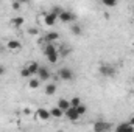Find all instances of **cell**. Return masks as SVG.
I'll return each instance as SVG.
<instances>
[{
    "label": "cell",
    "instance_id": "obj_6",
    "mask_svg": "<svg viewBox=\"0 0 134 132\" xmlns=\"http://www.w3.org/2000/svg\"><path fill=\"white\" fill-rule=\"evenodd\" d=\"M58 20H61V22H64V23H70V22H73L75 20V16L70 13V11H61L59 13V16H58Z\"/></svg>",
    "mask_w": 134,
    "mask_h": 132
},
{
    "label": "cell",
    "instance_id": "obj_13",
    "mask_svg": "<svg viewBox=\"0 0 134 132\" xmlns=\"http://www.w3.org/2000/svg\"><path fill=\"white\" fill-rule=\"evenodd\" d=\"M56 106H58V107H59V109H63V110H64V112H66L67 109H69V107H70V99L61 98V99H59V101H58V104H56Z\"/></svg>",
    "mask_w": 134,
    "mask_h": 132
},
{
    "label": "cell",
    "instance_id": "obj_18",
    "mask_svg": "<svg viewBox=\"0 0 134 132\" xmlns=\"http://www.w3.org/2000/svg\"><path fill=\"white\" fill-rule=\"evenodd\" d=\"M39 84H41V79H39V78H31V79H30V82H28L30 89H37V87H39Z\"/></svg>",
    "mask_w": 134,
    "mask_h": 132
},
{
    "label": "cell",
    "instance_id": "obj_5",
    "mask_svg": "<svg viewBox=\"0 0 134 132\" xmlns=\"http://www.w3.org/2000/svg\"><path fill=\"white\" fill-rule=\"evenodd\" d=\"M98 71H100V75H103V76H114L115 75V68L112 65H108V64L100 65L98 67Z\"/></svg>",
    "mask_w": 134,
    "mask_h": 132
},
{
    "label": "cell",
    "instance_id": "obj_15",
    "mask_svg": "<svg viewBox=\"0 0 134 132\" xmlns=\"http://www.w3.org/2000/svg\"><path fill=\"white\" fill-rule=\"evenodd\" d=\"M27 70L30 71V75H36L37 70H39V64H37V62H30V64L27 65Z\"/></svg>",
    "mask_w": 134,
    "mask_h": 132
},
{
    "label": "cell",
    "instance_id": "obj_22",
    "mask_svg": "<svg viewBox=\"0 0 134 132\" xmlns=\"http://www.w3.org/2000/svg\"><path fill=\"white\" fill-rule=\"evenodd\" d=\"M20 75H22L24 78H30V76H31V75H30V71L27 70V67H24V68H22V71H20Z\"/></svg>",
    "mask_w": 134,
    "mask_h": 132
},
{
    "label": "cell",
    "instance_id": "obj_8",
    "mask_svg": "<svg viewBox=\"0 0 134 132\" xmlns=\"http://www.w3.org/2000/svg\"><path fill=\"white\" fill-rule=\"evenodd\" d=\"M95 132H103V131H109L111 129V124L109 123H104V121H97L92 128Z\"/></svg>",
    "mask_w": 134,
    "mask_h": 132
},
{
    "label": "cell",
    "instance_id": "obj_21",
    "mask_svg": "<svg viewBox=\"0 0 134 132\" xmlns=\"http://www.w3.org/2000/svg\"><path fill=\"white\" fill-rule=\"evenodd\" d=\"M78 104H81V99L78 98V97H75V98L70 99V106H73V107H76Z\"/></svg>",
    "mask_w": 134,
    "mask_h": 132
},
{
    "label": "cell",
    "instance_id": "obj_29",
    "mask_svg": "<svg viewBox=\"0 0 134 132\" xmlns=\"http://www.w3.org/2000/svg\"><path fill=\"white\" fill-rule=\"evenodd\" d=\"M133 14H134V6H133Z\"/></svg>",
    "mask_w": 134,
    "mask_h": 132
},
{
    "label": "cell",
    "instance_id": "obj_23",
    "mask_svg": "<svg viewBox=\"0 0 134 132\" xmlns=\"http://www.w3.org/2000/svg\"><path fill=\"white\" fill-rule=\"evenodd\" d=\"M20 5H22L20 2H17V0H14V2H13V9H14V11H17V9H20Z\"/></svg>",
    "mask_w": 134,
    "mask_h": 132
},
{
    "label": "cell",
    "instance_id": "obj_27",
    "mask_svg": "<svg viewBox=\"0 0 134 132\" xmlns=\"http://www.w3.org/2000/svg\"><path fill=\"white\" fill-rule=\"evenodd\" d=\"M17 2H20V3H28L30 0H17Z\"/></svg>",
    "mask_w": 134,
    "mask_h": 132
},
{
    "label": "cell",
    "instance_id": "obj_7",
    "mask_svg": "<svg viewBox=\"0 0 134 132\" xmlns=\"http://www.w3.org/2000/svg\"><path fill=\"white\" fill-rule=\"evenodd\" d=\"M36 117H37L39 120H42V121H48L52 115H50V110H47V109H44V107H39L37 112H36Z\"/></svg>",
    "mask_w": 134,
    "mask_h": 132
},
{
    "label": "cell",
    "instance_id": "obj_4",
    "mask_svg": "<svg viewBox=\"0 0 134 132\" xmlns=\"http://www.w3.org/2000/svg\"><path fill=\"white\" fill-rule=\"evenodd\" d=\"M36 75H37V78H39L42 82L48 81V79H50V76H52V75H50V70H48L47 67H41V65H39V70H37V73H36Z\"/></svg>",
    "mask_w": 134,
    "mask_h": 132
},
{
    "label": "cell",
    "instance_id": "obj_14",
    "mask_svg": "<svg viewBox=\"0 0 134 132\" xmlns=\"http://www.w3.org/2000/svg\"><path fill=\"white\" fill-rule=\"evenodd\" d=\"M50 115H52V117H55V118H61V117L64 115V110H63V109H59V107L56 106V107H53V109L50 110Z\"/></svg>",
    "mask_w": 134,
    "mask_h": 132
},
{
    "label": "cell",
    "instance_id": "obj_24",
    "mask_svg": "<svg viewBox=\"0 0 134 132\" xmlns=\"http://www.w3.org/2000/svg\"><path fill=\"white\" fill-rule=\"evenodd\" d=\"M28 33L33 34V36H34V34H37V28H34V27H33V28H28Z\"/></svg>",
    "mask_w": 134,
    "mask_h": 132
},
{
    "label": "cell",
    "instance_id": "obj_11",
    "mask_svg": "<svg viewBox=\"0 0 134 132\" xmlns=\"http://www.w3.org/2000/svg\"><path fill=\"white\" fill-rule=\"evenodd\" d=\"M56 90H58V87H56L55 82H50V84L45 86V95H55Z\"/></svg>",
    "mask_w": 134,
    "mask_h": 132
},
{
    "label": "cell",
    "instance_id": "obj_19",
    "mask_svg": "<svg viewBox=\"0 0 134 132\" xmlns=\"http://www.w3.org/2000/svg\"><path fill=\"white\" fill-rule=\"evenodd\" d=\"M101 3L104 6H108V8H114V6H117L119 0H101Z\"/></svg>",
    "mask_w": 134,
    "mask_h": 132
},
{
    "label": "cell",
    "instance_id": "obj_10",
    "mask_svg": "<svg viewBox=\"0 0 134 132\" xmlns=\"http://www.w3.org/2000/svg\"><path fill=\"white\" fill-rule=\"evenodd\" d=\"M6 48L8 50H13V51H16V50H20V42L19 40H8V44H6Z\"/></svg>",
    "mask_w": 134,
    "mask_h": 132
},
{
    "label": "cell",
    "instance_id": "obj_1",
    "mask_svg": "<svg viewBox=\"0 0 134 132\" xmlns=\"http://www.w3.org/2000/svg\"><path fill=\"white\" fill-rule=\"evenodd\" d=\"M56 20H58V13H55V11H50L44 16V23L47 27H53L56 23Z\"/></svg>",
    "mask_w": 134,
    "mask_h": 132
},
{
    "label": "cell",
    "instance_id": "obj_2",
    "mask_svg": "<svg viewBox=\"0 0 134 132\" xmlns=\"http://www.w3.org/2000/svg\"><path fill=\"white\" fill-rule=\"evenodd\" d=\"M58 76H59V79L69 82V81L73 79V71H72L70 68H66V67H64V68H61V70L58 71Z\"/></svg>",
    "mask_w": 134,
    "mask_h": 132
},
{
    "label": "cell",
    "instance_id": "obj_25",
    "mask_svg": "<svg viewBox=\"0 0 134 132\" xmlns=\"http://www.w3.org/2000/svg\"><path fill=\"white\" fill-rule=\"evenodd\" d=\"M24 113H25V115H30V113H31V110H28V109H25V110H24Z\"/></svg>",
    "mask_w": 134,
    "mask_h": 132
},
{
    "label": "cell",
    "instance_id": "obj_17",
    "mask_svg": "<svg viewBox=\"0 0 134 132\" xmlns=\"http://www.w3.org/2000/svg\"><path fill=\"white\" fill-rule=\"evenodd\" d=\"M70 30H72V33L75 34V36H80V34L83 33V28H81V25H78V23H73Z\"/></svg>",
    "mask_w": 134,
    "mask_h": 132
},
{
    "label": "cell",
    "instance_id": "obj_30",
    "mask_svg": "<svg viewBox=\"0 0 134 132\" xmlns=\"http://www.w3.org/2000/svg\"><path fill=\"white\" fill-rule=\"evenodd\" d=\"M133 84H134V78H133Z\"/></svg>",
    "mask_w": 134,
    "mask_h": 132
},
{
    "label": "cell",
    "instance_id": "obj_28",
    "mask_svg": "<svg viewBox=\"0 0 134 132\" xmlns=\"http://www.w3.org/2000/svg\"><path fill=\"white\" fill-rule=\"evenodd\" d=\"M130 123H131V124L134 126V117H133V118H130Z\"/></svg>",
    "mask_w": 134,
    "mask_h": 132
},
{
    "label": "cell",
    "instance_id": "obj_3",
    "mask_svg": "<svg viewBox=\"0 0 134 132\" xmlns=\"http://www.w3.org/2000/svg\"><path fill=\"white\" fill-rule=\"evenodd\" d=\"M64 117H66L67 120H70V121H76V120L80 118V113H78V110H76V107H73V106H70V107L67 109L66 112H64Z\"/></svg>",
    "mask_w": 134,
    "mask_h": 132
},
{
    "label": "cell",
    "instance_id": "obj_9",
    "mask_svg": "<svg viewBox=\"0 0 134 132\" xmlns=\"http://www.w3.org/2000/svg\"><path fill=\"white\" fill-rule=\"evenodd\" d=\"M117 131L119 132H133L134 131V126L128 121V123H122V124H119L117 126Z\"/></svg>",
    "mask_w": 134,
    "mask_h": 132
},
{
    "label": "cell",
    "instance_id": "obj_26",
    "mask_svg": "<svg viewBox=\"0 0 134 132\" xmlns=\"http://www.w3.org/2000/svg\"><path fill=\"white\" fill-rule=\"evenodd\" d=\"M3 73H5V67L0 65V75H3Z\"/></svg>",
    "mask_w": 134,
    "mask_h": 132
},
{
    "label": "cell",
    "instance_id": "obj_12",
    "mask_svg": "<svg viewBox=\"0 0 134 132\" xmlns=\"http://www.w3.org/2000/svg\"><path fill=\"white\" fill-rule=\"evenodd\" d=\"M59 39V34L58 33H55V31H50V33H47L45 34V42H56Z\"/></svg>",
    "mask_w": 134,
    "mask_h": 132
},
{
    "label": "cell",
    "instance_id": "obj_20",
    "mask_svg": "<svg viewBox=\"0 0 134 132\" xmlns=\"http://www.w3.org/2000/svg\"><path fill=\"white\" fill-rule=\"evenodd\" d=\"M76 110H78V113H80V117H81V115H84V113H86L87 107H86V106L81 103V104H78V106H76Z\"/></svg>",
    "mask_w": 134,
    "mask_h": 132
},
{
    "label": "cell",
    "instance_id": "obj_16",
    "mask_svg": "<svg viewBox=\"0 0 134 132\" xmlns=\"http://www.w3.org/2000/svg\"><path fill=\"white\" fill-rule=\"evenodd\" d=\"M11 25L16 27V28L22 27V25H24V17H20V16H19V17H13V19H11Z\"/></svg>",
    "mask_w": 134,
    "mask_h": 132
}]
</instances>
